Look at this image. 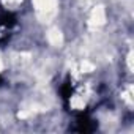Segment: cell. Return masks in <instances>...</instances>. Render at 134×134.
Returning <instances> with one entry per match:
<instances>
[{
  "mask_svg": "<svg viewBox=\"0 0 134 134\" xmlns=\"http://www.w3.org/2000/svg\"><path fill=\"white\" fill-rule=\"evenodd\" d=\"M36 16L41 22H49L57 13V0H33Z\"/></svg>",
  "mask_w": 134,
  "mask_h": 134,
  "instance_id": "obj_1",
  "label": "cell"
},
{
  "mask_svg": "<svg viewBox=\"0 0 134 134\" xmlns=\"http://www.w3.org/2000/svg\"><path fill=\"white\" fill-rule=\"evenodd\" d=\"M106 22V11L103 7H96L93 8L92 14H90V25L92 27H99Z\"/></svg>",
  "mask_w": 134,
  "mask_h": 134,
  "instance_id": "obj_2",
  "label": "cell"
},
{
  "mask_svg": "<svg viewBox=\"0 0 134 134\" xmlns=\"http://www.w3.org/2000/svg\"><path fill=\"white\" fill-rule=\"evenodd\" d=\"M47 41H49L52 46L60 47V46H62V43H63V35H62V32H60L58 29L52 27V29L47 32Z\"/></svg>",
  "mask_w": 134,
  "mask_h": 134,
  "instance_id": "obj_3",
  "label": "cell"
},
{
  "mask_svg": "<svg viewBox=\"0 0 134 134\" xmlns=\"http://www.w3.org/2000/svg\"><path fill=\"white\" fill-rule=\"evenodd\" d=\"M95 70V65L93 63H90V62H87V60H84L82 63H81V71L82 73H90V71H93Z\"/></svg>",
  "mask_w": 134,
  "mask_h": 134,
  "instance_id": "obj_4",
  "label": "cell"
},
{
  "mask_svg": "<svg viewBox=\"0 0 134 134\" xmlns=\"http://www.w3.org/2000/svg\"><path fill=\"white\" fill-rule=\"evenodd\" d=\"M2 2H3V5L8 7V8H18V7L21 5L22 0H2Z\"/></svg>",
  "mask_w": 134,
  "mask_h": 134,
  "instance_id": "obj_5",
  "label": "cell"
},
{
  "mask_svg": "<svg viewBox=\"0 0 134 134\" xmlns=\"http://www.w3.org/2000/svg\"><path fill=\"white\" fill-rule=\"evenodd\" d=\"M84 104H85V101H84V99H81L79 96H74V98H73V101H71V106H73V107H76V109H82V107H84Z\"/></svg>",
  "mask_w": 134,
  "mask_h": 134,
  "instance_id": "obj_6",
  "label": "cell"
},
{
  "mask_svg": "<svg viewBox=\"0 0 134 134\" xmlns=\"http://www.w3.org/2000/svg\"><path fill=\"white\" fill-rule=\"evenodd\" d=\"M3 70V62H2V58H0V71Z\"/></svg>",
  "mask_w": 134,
  "mask_h": 134,
  "instance_id": "obj_7",
  "label": "cell"
}]
</instances>
